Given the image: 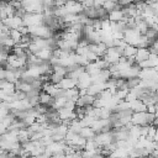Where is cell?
Listing matches in <instances>:
<instances>
[{
  "label": "cell",
  "mask_w": 158,
  "mask_h": 158,
  "mask_svg": "<svg viewBox=\"0 0 158 158\" xmlns=\"http://www.w3.org/2000/svg\"><path fill=\"white\" fill-rule=\"evenodd\" d=\"M28 33L31 36H37V37H42V38H48L53 36V31L44 23L41 25H36V26H28Z\"/></svg>",
  "instance_id": "cell-1"
},
{
  "label": "cell",
  "mask_w": 158,
  "mask_h": 158,
  "mask_svg": "<svg viewBox=\"0 0 158 158\" xmlns=\"http://www.w3.org/2000/svg\"><path fill=\"white\" fill-rule=\"evenodd\" d=\"M44 16L42 12H25L22 16V23L25 26H36L43 23Z\"/></svg>",
  "instance_id": "cell-2"
},
{
  "label": "cell",
  "mask_w": 158,
  "mask_h": 158,
  "mask_svg": "<svg viewBox=\"0 0 158 158\" xmlns=\"http://www.w3.org/2000/svg\"><path fill=\"white\" fill-rule=\"evenodd\" d=\"M94 141L96 143L98 147H102V146H106L111 142H114V135H112V130H109V131H100V132H96L95 136H94Z\"/></svg>",
  "instance_id": "cell-3"
},
{
  "label": "cell",
  "mask_w": 158,
  "mask_h": 158,
  "mask_svg": "<svg viewBox=\"0 0 158 158\" xmlns=\"http://www.w3.org/2000/svg\"><path fill=\"white\" fill-rule=\"evenodd\" d=\"M122 33H123V40L128 44H132V46L137 47V43L139 41V37H141V33L135 27H126Z\"/></svg>",
  "instance_id": "cell-4"
},
{
  "label": "cell",
  "mask_w": 158,
  "mask_h": 158,
  "mask_svg": "<svg viewBox=\"0 0 158 158\" xmlns=\"http://www.w3.org/2000/svg\"><path fill=\"white\" fill-rule=\"evenodd\" d=\"M21 7L26 12H42L43 4L36 0H21Z\"/></svg>",
  "instance_id": "cell-5"
},
{
  "label": "cell",
  "mask_w": 158,
  "mask_h": 158,
  "mask_svg": "<svg viewBox=\"0 0 158 158\" xmlns=\"http://www.w3.org/2000/svg\"><path fill=\"white\" fill-rule=\"evenodd\" d=\"M121 57V52L116 48V47H107L104 56L101 57L104 60H106L109 64H112V63H117L118 58Z\"/></svg>",
  "instance_id": "cell-6"
},
{
  "label": "cell",
  "mask_w": 158,
  "mask_h": 158,
  "mask_svg": "<svg viewBox=\"0 0 158 158\" xmlns=\"http://www.w3.org/2000/svg\"><path fill=\"white\" fill-rule=\"evenodd\" d=\"M137 78L143 80H158L157 68H141Z\"/></svg>",
  "instance_id": "cell-7"
},
{
  "label": "cell",
  "mask_w": 158,
  "mask_h": 158,
  "mask_svg": "<svg viewBox=\"0 0 158 158\" xmlns=\"http://www.w3.org/2000/svg\"><path fill=\"white\" fill-rule=\"evenodd\" d=\"M64 7L69 14H80L84 10V6L81 5V2L75 0H67V2L64 4Z\"/></svg>",
  "instance_id": "cell-8"
},
{
  "label": "cell",
  "mask_w": 158,
  "mask_h": 158,
  "mask_svg": "<svg viewBox=\"0 0 158 158\" xmlns=\"http://www.w3.org/2000/svg\"><path fill=\"white\" fill-rule=\"evenodd\" d=\"M131 122H132V125H138V126L147 125L146 111H132V114H131Z\"/></svg>",
  "instance_id": "cell-9"
},
{
  "label": "cell",
  "mask_w": 158,
  "mask_h": 158,
  "mask_svg": "<svg viewBox=\"0 0 158 158\" xmlns=\"http://www.w3.org/2000/svg\"><path fill=\"white\" fill-rule=\"evenodd\" d=\"M106 17H107V20H109V21H112V22H117V21H121V20H123L125 15H123V11H122L121 6L118 5V6H117V7H115L114 10L109 11Z\"/></svg>",
  "instance_id": "cell-10"
},
{
  "label": "cell",
  "mask_w": 158,
  "mask_h": 158,
  "mask_svg": "<svg viewBox=\"0 0 158 158\" xmlns=\"http://www.w3.org/2000/svg\"><path fill=\"white\" fill-rule=\"evenodd\" d=\"M148 56H149L148 47H137L136 53H135V56H133V60H135V63H139L141 60L147 59Z\"/></svg>",
  "instance_id": "cell-11"
},
{
  "label": "cell",
  "mask_w": 158,
  "mask_h": 158,
  "mask_svg": "<svg viewBox=\"0 0 158 158\" xmlns=\"http://www.w3.org/2000/svg\"><path fill=\"white\" fill-rule=\"evenodd\" d=\"M58 85V88H60V89H63V90H67V89H72V88H75L77 86V80H74V79H72L70 77H63L60 80H59V83L57 84Z\"/></svg>",
  "instance_id": "cell-12"
},
{
  "label": "cell",
  "mask_w": 158,
  "mask_h": 158,
  "mask_svg": "<svg viewBox=\"0 0 158 158\" xmlns=\"http://www.w3.org/2000/svg\"><path fill=\"white\" fill-rule=\"evenodd\" d=\"M52 49H53V48H51V47H44V48L38 49L35 54H36L41 60H43V62H48L49 58L52 57Z\"/></svg>",
  "instance_id": "cell-13"
},
{
  "label": "cell",
  "mask_w": 158,
  "mask_h": 158,
  "mask_svg": "<svg viewBox=\"0 0 158 158\" xmlns=\"http://www.w3.org/2000/svg\"><path fill=\"white\" fill-rule=\"evenodd\" d=\"M130 109L131 111H146V104H143V101L137 98L130 102Z\"/></svg>",
  "instance_id": "cell-14"
},
{
  "label": "cell",
  "mask_w": 158,
  "mask_h": 158,
  "mask_svg": "<svg viewBox=\"0 0 158 158\" xmlns=\"http://www.w3.org/2000/svg\"><path fill=\"white\" fill-rule=\"evenodd\" d=\"M136 49H137V47L136 46H132V44H126L125 47H123V49H122V52H121V56H123V57H126V58H133V56H135V53H136Z\"/></svg>",
  "instance_id": "cell-15"
},
{
  "label": "cell",
  "mask_w": 158,
  "mask_h": 158,
  "mask_svg": "<svg viewBox=\"0 0 158 158\" xmlns=\"http://www.w3.org/2000/svg\"><path fill=\"white\" fill-rule=\"evenodd\" d=\"M79 135H80L83 138L89 139V138H94V136H95V131H94L90 126H84V127L80 128Z\"/></svg>",
  "instance_id": "cell-16"
},
{
  "label": "cell",
  "mask_w": 158,
  "mask_h": 158,
  "mask_svg": "<svg viewBox=\"0 0 158 158\" xmlns=\"http://www.w3.org/2000/svg\"><path fill=\"white\" fill-rule=\"evenodd\" d=\"M63 95L67 98V99H69V100H77L78 99V96H79V93H78V88L75 86V88H72V89H67V90H64L63 91Z\"/></svg>",
  "instance_id": "cell-17"
},
{
  "label": "cell",
  "mask_w": 158,
  "mask_h": 158,
  "mask_svg": "<svg viewBox=\"0 0 158 158\" xmlns=\"http://www.w3.org/2000/svg\"><path fill=\"white\" fill-rule=\"evenodd\" d=\"M38 100H40V104H42V105H51V102H52V100H53V98L48 94V93H46V91H41L40 94H38Z\"/></svg>",
  "instance_id": "cell-18"
},
{
  "label": "cell",
  "mask_w": 158,
  "mask_h": 158,
  "mask_svg": "<svg viewBox=\"0 0 158 158\" xmlns=\"http://www.w3.org/2000/svg\"><path fill=\"white\" fill-rule=\"evenodd\" d=\"M9 36L15 41V43H17V42H20V40H21V32L19 31V28H10L9 30Z\"/></svg>",
  "instance_id": "cell-19"
},
{
  "label": "cell",
  "mask_w": 158,
  "mask_h": 158,
  "mask_svg": "<svg viewBox=\"0 0 158 158\" xmlns=\"http://www.w3.org/2000/svg\"><path fill=\"white\" fill-rule=\"evenodd\" d=\"M101 6L106 10V12H109V11L114 10L115 7H117V6H118V4H117V2H115V1H112V0H105V1L102 2V5H101Z\"/></svg>",
  "instance_id": "cell-20"
},
{
  "label": "cell",
  "mask_w": 158,
  "mask_h": 158,
  "mask_svg": "<svg viewBox=\"0 0 158 158\" xmlns=\"http://www.w3.org/2000/svg\"><path fill=\"white\" fill-rule=\"evenodd\" d=\"M85 56H86V58H88V60H89V62H95L96 59H99V58H100L96 53H94V52H91V51H88V52L85 53Z\"/></svg>",
  "instance_id": "cell-21"
},
{
  "label": "cell",
  "mask_w": 158,
  "mask_h": 158,
  "mask_svg": "<svg viewBox=\"0 0 158 158\" xmlns=\"http://www.w3.org/2000/svg\"><path fill=\"white\" fill-rule=\"evenodd\" d=\"M7 54H9V52H6V51H4V49L0 51V65H5V64H6Z\"/></svg>",
  "instance_id": "cell-22"
}]
</instances>
